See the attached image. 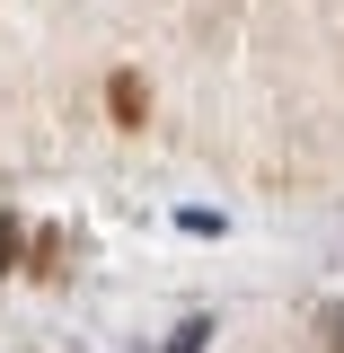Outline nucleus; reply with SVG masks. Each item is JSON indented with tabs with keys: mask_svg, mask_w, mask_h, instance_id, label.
Returning a JSON list of instances; mask_svg holds the SVG:
<instances>
[{
	"mask_svg": "<svg viewBox=\"0 0 344 353\" xmlns=\"http://www.w3.org/2000/svg\"><path fill=\"white\" fill-rule=\"evenodd\" d=\"M106 106H115L124 124H141V115H150V97H141V80H132V71H115V80H106Z\"/></svg>",
	"mask_w": 344,
	"mask_h": 353,
	"instance_id": "f257e3e1",
	"label": "nucleus"
},
{
	"mask_svg": "<svg viewBox=\"0 0 344 353\" xmlns=\"http://www.w3.org/2000/svg\"><path fill=\"white\" fill-rule=\"evenodd\" d=\"M9 265H18V221L0 212V274H9Z\"/></svg>",
	"mask_w": 344,
	"mask_h": 353,
	"instance_id": "f03ea898",
	"label": "nucleus"
}]
</instances>
